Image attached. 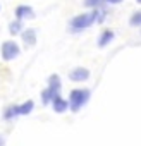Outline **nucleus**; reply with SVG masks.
I'll return each instance as SVG.
<instances>
[{"instance_id":"obj_1","label":"nucleus","mask_w":141,"mask_h":146,"mask_svg":"<svg viewBox=\"0 0 141 146\" xmlns=\"http://www.w3.org/2000/svg\"><path fill=\"white\" fill-rule=\"evenodd\" d=\"M95 21H96V11H93V12H90V14L76 16L72 21H70V31H72V33H79V31L90 28Z\"/></svg>"},{"instance_id":"obj_2","label":"nucleus","mask_w":141,"mask_h":146,"mask_svg":"<svg viewBox=\"0 0 141 146\" xmlns=\"http://www.w3.org/2000/svg\"><path fill=\"white\" fill-rule=\"evenodd\" d=\"M59 91H60V78H59L57 74H53V76L48 78V88L41 93V102H43V105H48V103L59 95Z\"/></svg>"},{"instance_id":"obj_3","label":"nucleus","mask_w":141,"mask_h":146,"mask_svg":"<svg viewBox=\"0 0 141 146\" xmlns=\"http://www.w3.org/2000/svg\"><path fill=\"white\" fill-rule=\"evenodd\" d=\"M90 100V91L88 90H72L69 96V103H70V110L78 112L83 105H86V102Z\"/></svg>"},{"instance_id":"obj_4","label":"nucleus","mask_w":141,"mask_h":146,"mask_svg":"<svg viewBox=\"0 0 141 146\" xmlns=\"http://www.w3.org/2000/svg\"><path fill=\"white\" fill-rule=\"evenodd\" d=\"M19 55V46L14 41H5L2 45V57L4 60H12Z\"/></svg>"},{"instance_id":"obj_5","label":"nucleus","mask_w":141,"mask_h":146,"mask_svg":"<svg viewBox=\"0 0 141 146\" xmlns=\"http://www.w3.org/2000/svg\"><path fill=\"white\" fill-rule=\"evenodd\" d=\"M88 78H90V70H88V69H83V67L74 69V70L69 74V79H70V81H84V79H88Z\"/></svg>"},{"instance_id":"obj_6","label":"nucleus","mask_w":141,"mask_h":146,"mask_svg":"<svg viewBox=\"0 0 141 146\" xmlns=\"http://www.w3.org/2000/svg\"><path fill=\"white\" fill-rule=\"evenodd\" d=\"M16 17L17 19H33L35 17V12H33V9L31 7H28V5H19L17 9H16Z\"/></svg>"},{"instance_id":"obj_7","label":"nucleus","mask_w":141,"mask_h":146,"mask_svg":"<svg viewBox=\"0 0 141 146\" xmlns=\"http://www.w3.org/2000/svg\"><path fill=\"white\" fill-rule=\"evenodd\" d=\"M52 102H53V110H55L57 113H64V112L70 107V103H69V102H65L64 98H60V95H57Z\"/></svg>"},{"instance_id":"obj_8","label":"nucleus","mask_w":141,"mask_h":146,"mask_svg":"<svg viewBox=\"0 0 141 146\" xmlns=\"http://www.w3.org/2000/svg\"><path fill=\"white\" fill-rule=\"evenodd\" d=\"M23 41H24L26 45L33 46V45L36 43V33H35V29H26V31L23 33Z\"/></svg>"},{"instance_id":"obj_9","label":"nucleus","mask_w":141,"mask_h":146,"mask_svg":"<svg viewBox=\"0 0 141 146\" xmlns=\"http://www.w3.org/2000/svg\"><path fill=\"white\" fill-rule=\"evenodd\" d=\"M112 40H114V33L107 29V31H103L102 36H100V40H98V46H107Z\"/></svg>"},{"instance_id":"obj_10","label":"nucleus","mask_w":141,"mask_h":146,"mask_svg":"<svg viewBox=\"0 0 141 146\" xmlns=\"http://www.w3.org/2000/svg\"><path fill=\"white\" fill-rule=\"evenodd\" d=\"M16 115H19V107H17V105H12V107H9V108L4 112V119H12V117H16Z\"/></svg>"},{"instance_id":"obj_11","label":"nucleus","mask_w":141,"mask_h":146,"mask_svg":"<svg viewBox=\"0 0 141 146\" xmlns=\"http://www.w3.org/2000/svg\"><path fill=\"white\" fill-rule=\"evenodd\" d=\"M33 107H35V103H33L31 100H29V102H26L24 105H21V107H19V115H28V113L33 110Z\"/></svg>"},{"instance_id":"obj_12","label":"nucleus","mask_w":141,"mask_h":146,"mask_svg":"<svg viewBox=\"0 0 141 146\" xmlns=\"http://www.w3.org/2000/svg\"><path fill=\"white\" fill-rule=\"evenodd\" d=\"M21 28H23L21 19H17V21H14V23L9 24V31H11V35H17V33L21 31Z\"/></svg>"},{"instance_id":"obj_13","label":"nucleus","mask_w":141,"mask_h":146,"mask_svg":"<svg viewBox=\"0 0 141 146\" xmlns=\"http://www.w3.org/2000/svg\"><path fill=\"white\" fill-rule=\"evenodd\" d=\"M129 24L131 26H141V12H134L129 19Z\"/></svg>"},{"instance_id":"obj_14","label":"nucleus","mask_w":141,"mask_h":146,"mask_svg":"<svg viewBox=\"0 0 141 146\" xmlns=\"http://www.w3.org/2000/svg\"><path fill=\"white\" fill-rule=\"evenodd\" d=\"M105 2V0H84V5L86 7H102V4Z\"/></svg>"},{"instance_id":"obj_15","label":"nucleus","mask_w":141,"mask_h":146,"mask_svg":"<svg viewBox=\"0 0 141 146\" xmlns=\"http://www.w3.org/2000/svg\"><path fill=\"white\" fill-rule=\"evenodd\" d=\"M105 2H107V4H114V5H115V4H120L122 0H105Z\"/></svg>"},{"instance_id":"obj_16","label":"nucleus","mask_w":141,"mask_h":146,"mask_svg":"<svg viewBox=\"0 0 141 146\" xmlns=\"http://www.w3.org/2000/svg\"><path fill=\"white\" fill-rule=\"evenodd\" d=\"M5 143H4V139H2V136H0V146H4Z\"/></svg>"},{"instance_id":"obj_17","label":"nucleus","mask_w":141,"mask_h":146,"mask_svg":"<svg viewBox=\"0 0 141 146\" xmlns=\"http://www.w3.org/2000/svg\"><path fill=\"white\" fill-rule=\"evenodd\" d=\"M136 2H138V4H141V0H136Z\"/></svg>"}]
</instances>
